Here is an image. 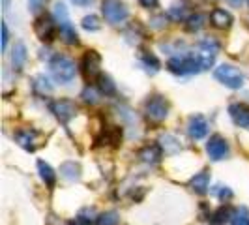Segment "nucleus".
<instances>
[{"instance_id":"1","label":"nucleus","mask_w":249,"mask_h":225,"mask_svg":"<svg viewBox=\"0 0 249 225\" xmlns=\"http://www.w3.org/2000/svg\"><path fill=\"white\" fill-rule=\"evenodd\" d=\"M49 68H51L53 77H54L58 83H70L75 77V64H73V60L68 58V56L56 55V56L51 60Z\"/></svg>"},{"instance_id":"2","label":"nucleus","mask_w":249,"mask_h":225,"mask_svg":"<svg viewBox=\"0 0 249 225\" xmlns=\"http://www.w3.org/2000/svg\"><path fill=\"white\" fill-rule=\"evenodd\" d=\"M213 77H215L219 83H223L225 87L232 88V90H238V88L244 87V75L240 74L234 66H231V64H221V66H217V68L213 70Z\"/></svg>"},{"instance_id":"3","label":"nucleus","mask_w":249,"mask_h":225,"mask_svg":"<svg viewBox=\"0 0 249 225\" xmlns=\"http://www.w3.org/2000/svg\"><path fill=\"white\" fill-rule=\"evenodd\" d=\"M101 12L105 21H109L111 25H120L127 19V8L122 0H101Z\"/></svg>"},{"instance_id":"4","label":"nucleus","mask_w":249,"mask_h":225,"mask_svg":"<svg viewBox=\"0 0 249 225\" xmlns=\"http://www.w3.org/2000/svg\"><path fill=\"white\" fill-rule=\"evenodd\" d=\"M167 68L173 74H178V75L199 74L200 70H202L199 56H176V58H171L167 62Z\"/></svg>"},{"instance_id":"5","label":"nucleus","mask_w":249,"mask_h":225,"mask_svg":"<svg viewBox=\"0 0 249 225\" xmlns=\"http://www.w3.org/2000/svg\"><path fill=\"white\" fill-rule=\"evenodd\" d=\"M81 68H83V75L88 83H98L101 75V58L96 51H87L85 56H83V62H81Z\"/></svg>"},{"instance_id":"6","label":"nucleus","mask_w":249,"mask_h":225,"mask_svg":"<svg viewBox=\"0 0 249 225\" xmlns=\"http://www.w3.org/2000/svg\"><path fill=\"white\" fill-rule=\"evenodd\" d=\"M144 109H146V116L154 122H161L167 118L169 114V103L163 96H150L146 103H144Z\"/></svg>"},{"instance_id":"7","label":"nucleus","mask_w":249,"mask_h":225,"mask_svg":"<svg viewBox=\"0 0 249 225\" xmlns=\"http://www.w3.org/2000/svg\"><path fill=\"white\" fill-rule=\"evenodd\" d=\"M206 152L213 162H221L229 156V143L221 135H212L210 141L206 143Z\"/></svg>"},{"instance_id":"8","label":"nucleus","mask_w":249,"mask_h":225,"mask_svg":"<svg viewBox=\"0 0 249 225\" xmlns=\"http://www.w3.org/2000/svg\"><path fill=\"white\" fill-rule=\"evenodd\" d=\"M215 55H217V43L213 39H204L199 43V60L202 70H208L210 66H213L215 60Z\"/></svg>"},{"instance_id":"9","label":"nucleus","mask_w":249,"mask_h":225,"mask_svg":"<svg viewBox=\"0 0 249 225\" xmlns=\"http://www.w3.org/2000/svg\"><path fill=\"white\" fill-rule=\"evenodd\" d=\"M51 111L54 112V116L60 122H68L77 114V107H75L73 101L70 100H56L51 103Z\"/></svg>"},{"instance_id":"10","label":"nucleus","mask_w":249,"mask_h":225,"mask_svg":"<svg viewBox=\"0 0 249 225\" xmlns=\"http://www.w3.org/2000/svg\"><path fill=\"white\" fill-rule=\"evenodd\" d=\"M34 30H36V36L39 38L41 41H51V39L54 38L56 26H54V21L51 19L49 15H41V17L36 19Z\"/></svg>"},{"instance_id":"11","label":"nucleus","mask_w":249,"mask_h":225,"mask_svg":"<svg viewBox=\"0 0 249 225\" xmlns=\"http://www.w3.org/2000/svg\"><path fill=\"white\" fill-rule=\"evenodd\" d=\"M187 133L191 139H202L208 133V122L202 114H193L189 120H187Z\"/></svg>"},{"instance_id":"12","label":"nucleus","mask_w":249,"mask_h":225,"mask_svg":"<svg viewBox=\"0 0 249 225\" xmlns=\"http://www.w3.org/2000/svg\"><path fill=\"white\" fill-rule=\"evenodd\" d=\"M229 114L232 118V122L240 128H248L249 130V107L244 103H232L229 107Z\"/></svg>"},{"instance_id":"13","label":"nucleus","mask_w":249,"mask_h":225,"mask_svg":"<svg viewBox=\"0 0 249 225\" xmlns=\"http://www.w3.org/2000/svg\"><path fill=\"white\" fill-rule=\"evenodd\" d=\"M189 186H191V189H193L195 193H200V195L206 193L208 188H210V173H208V171H200L199 175H195L191 178Z\"/></svg>"},{"instance_id":"14","label":"nucleus","mask_w":249,"mask_h":225,"mask_svg":"<svg viewBox=\"0 0 249 225\" xmlns=\"http://www.w3.org/2000/svg\"><path fill=\"white\" fill-rule=\"evenodd\" d=\"M210 21H212V25L215 28H229V26L232 25V15L223 10V8H215L210 15Z\"/></svg>"},{"instance_id":"15","label":"nucleus","mask_w":249,"mask_h":225,"mask_svg":"<svg viewBox=\"0 0 249 225\" xmlns=\"http://www.w3.org/2000/svg\"><path fill=\"white\" fill-rule=\"evenodd\" d=\"M98 222H100V218L94 208H83L70 225H96Z\"/></svg>"},{"instance_id":"16","label":"nucleus","mask_w":249,"mask_h":225,"mask_svg":"<svg viewBox=\"0 0 249 225\" xmlns=\"http://www.w3.org/2000/svg\"><path fill=\"white\" fill-rule=\"evenodd\" d=\"M36 131H32V130H21V131H17L15 133V141L26 150H34V143H36Z\"/></svg>"},{"instance_id":"17","label":"nucleus","mask_w":249,"mask_h":225,"mask_svg":"<svg viewBox=\"0 0 249 225\" xmlns=\"http://www.w3.org/2000/svg\"><path fill=\"white\" fill-rule=\"evenodd\" d=\"M37 171H39L41 180H43L47 186H49V188L54 186V182H56V175H54V171L51 169L49 163H45L43 160H39V162H37Z\"/></svg>"},{"instance_id":"18","label":"nucleus","mask_w":249,"mask_h":225,"mask_svg":"<svg viewBox=\"0 0 249 225\" xmlns=\"http://www.w3.org/2000/svg\"><path fill=\"white\" fill-rule=\"evenodd\" d=\"M60 175H62L66 180L75 182V180H79V176H81V167L75 162H66V163H62V167H60Z\"/></svg>"},{"instance_id":"19","label":"nucleus","mask_w":249,"mask_h":225,"mask_svg":"<svg viewBox=\"0 0 249 225\" xmlns=\"http://www.w3.org/2000/svg\"><path fill=\"white\" fill-rule=\"evenodd\" d=\"M25 60H26V45L19 41V43L15 45L13 55H12V62H13V66H15V70H21Z\"/></svg>"},{"instance_id":"20","label":"nucleus","mask_w":249,"mask_h":225,"mask_svg":"<svg viewBox=\"0 0 249 225\" xmlns=\"http://www.w3.org/2000/svg\"><path fill=\"white\" fill-rule=\"evenodd\" d=\"M98 88H100L101 94H105V96H112L116 92V85L112 83V79L109 75H103V74L98 79Z\"/></svg>"},{"instance_id":"21","label":"nucleus","mask_w":249,"mask_h":225,"mask_svg":"<svg viewBox=\"0 0 249 225\" xmlns=\"http://www.w3.org/2000/svg\"><path fill=\"white\" fill-rule=\"evenodd\" d=\"M141 160L146 163H156L160 160V147H156V145H152V147H144V149L141 150Z\"/></svg>"},{"instance_id":"22","label":"nucleus","mask_w":249,"mask_h":225,"mask_svg":"<svg viewBox=\"0 0 249 225\" xmlns=\"http://www.w3.org/2000/svg\"><path fill=\"white\" fill-rule=\"evenodd\" d=\"M60 38H62L64 43H68V45H75V43H79V36H77V32H75V28L71 25L60 28Z\"/></svg>"},{"instance_id":"23","label":"nucleus","mask_w":249,"mask_h":225,"mask_svg":"<svg viewBox=\"0 0 249 225\" xmlns=\"http://www.w3.org/2000/svg\"><path fill=\"white\" fill-rule=\"evenodd\" d=\"M54 17H56V21L60 23V28L64 26L71 25L70 23V15H68V10H66V6H64L62 2H58L56 6H54Z\"/></svg>"},{"instance_id":"24","label":"nucleus","mask_w":249,"mask_h":225,"mask_svg":"<svg viewBox=\"0 0 249 225\" xmlns=\"http://www.w3.org/2000/svg\"><path fill=\"white\" fill-rule=\"evenodd\" d=\"M231 220H232V214L229 212V208H225V206H221L219 210H215V212L212 214L213 225H223V224H227V222H231Z\"/></svg>"},{"instance_id":"25","label":"nucleus","mask_w":249,"mask_h":225,"mask_svg":"<svg viewBox=\"0 0 249 225\" xmlns=\"http://www.w3.org/2000/svg\"><path fill=\"white\" fill-rule=\"evenodd\" d=\"M231 225H249V210L246 206H240L236 212L232 214Z\"/></svg>"},{"instance_id":"26","label":"nucleus","mask_w":249,"mask_h":225,"mask_svg":"<svg viewBox=\"0 0 249 225\" xmlns=\"http://www.w3.org/2000/svg\"><path fill=\"white\" fill-rule=\"evenodd\" d=\"M204 21H206V17H204V15H200V13L191 15V17L187 19V30L197 32V30H200V28L204 26Z\"/></svg>"},{"instance_id":"27","label":"nucleus","mask_w":249,"mask_h":225,"mask_svg":"<svg viewBox=\"0 0 249 225\" xmlns=\"http://www.w3.org/2000/svg\"><path fill=\"white\" fill-rule=\"evenodd\" d=\"M161 143H163L165 152H169V154H173V152H176V150L180 149V143H178L173 135H165V137L161 139Z\"/></svg>"},{"instance_id":"28","label":"nucleus","mask_w":249,"mask_h":225,"mask_svg":"<svg viewBox=\"0 0 249 225\" xmlns=\"http://www.w3.org/2000/svg\"><path fill=\"white\" fill-rule=\"evenodd\" d=\"M100 19H98V17H96V15H87V17H85V19H83V28H85V30H92V32H94V30H100Z\"/></svg>"},{"instance_id":"29","label":"nucleus","mask_w":249,"mask_h":225,"mask_svg":"<svg viewBox=\"0 0 249 225\" xmlns=\"http://www.w3.org/2000/svg\"><path fill=\"white\" fill-rule=\"evenodd\" d=\"M100 225H116L118 224V214L116 212H105L100 216Z\"/></svg>"},{"instance_id":"30","label":"nucleus","mask_w":249,"mask_h":225,"mask_svg":"<svg viewBox=\"0 0 249 225\" xmlns=\"http://www.w3.org/2000/svg\"><path fill=\"white\" fill-rule=\"evenodd\" d=\"M142 62H144V66H150L152 64V68H154V72H158V68H160V60L154 56V55H150L148 51H142Z\"/></svg>"},{"instance_id":"31","label":"nucleus","mask_w":249,"mask_h":225,"mask_svg":"<svg viewBox=\"0 0 249 225\" xmlns=\"http://www.w3.org/2000/svg\"><path fill=\"white\" fill-rule=\"evenodd\" d=\"M213 193H215V195H217V197H219L221 201L231 199V197H232V191H231V189H229L227 186H217V188H215V191H213Z\"/></svg>"},{"instance_id":"32","label":"nucleus","mask_w":249,"mask_h":225,"mask_svg":"<svg viewBox=\"0 0 249 225\" xmlns=\"http://www.w3.org/2000/svg\"><path fill=\"white\" fill-rule=\"evenodd\" d=\"M47 4V0H28V8L32 13H37L39 10H43V6Z\"/></svg>"},{"instance_id":"33","label":"nucleus","mask_w":249,"mask_h":225,"mask_svg":"<svg viewBox=\"0 0 249 225\" xmlns=\"http://www.w3.org/2000/svg\"><path fill=\"white\" fill-rule=\"evenodd\" d=\"M83 100L87 101V103H96V101H98L96 92H94L92 88H85V90H83Z\"/></svg>"},{"instance_id":"34","label":"nucleus","mask_w":249,"mask_h":225,"mask_svg":"<svg viewBox=\"0 0 249 225\" xmlns=\"http://www.w3.org/2000/svg\"><path fill=\"white\" fill-rule=\"evenodd\" d=\"M8 39H10V32H8V25L2 23V49L6 51L8 47Z\"/></svg>"},{"instance_id":"35","label":"nucleus","mask_w":249,"mask_h":225,"mask_svg":"<svg viewBox=\"0 0 249 225\" xmlns=\"http://www.w3.org/2000/svg\"><path fill=\"white\" fill-rule=\"evenodd\" d=\"M139 2H141V6H142V8H156V6H158V0H139Z\"/></svg>"},{"instance_id":"36","label":"nucleus","mask_w":249,"mask_h":225,"mask_svg":"<svg viewBox=\"0 0 249 225\" xmlns=\"http://www.w3.org/2000/svg\"><path fill=\"white\" fill-rule=\"evenodd\" d=\"M227 2H229V4H232V6H242V2H244V0H227Z\"/></svg>"},{"instance_id":"37","label":"nucleus","mask_w":249,"mask_h":225,"mask_svg":"<svg viewBox=\"0 0 249 225\" xmlns=\"http://www.w3.org/2000/svg\"><path fill=\"white\" fill-rule=\"evenodd\" d=\"M8 6H10V0H4V10H8Z\"/></svg>"},{"instance_id":"38","label":"nucleus","mask_w":249,"mask_h":225,"mask_svg":"<svg viewBox=\"0 0 249 225\" xmlns=\"http://www.w3.org/2000/svg\"><path fill=\"white\" fill-rule=\"evenodd\" d=\"M248 4H249V0H248Z\"/></svg>"}]
</instances>
